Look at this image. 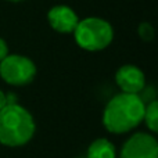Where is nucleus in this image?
<instances>
[{"mask_svg": "<svg viewBox=\"0 0 158 158\" xmlns=\"http://www.w3.org/2000/svg\"><path fill=\"white\" fill-rule=\"evenodd\" d=\"M146 103L139 94L118 93L106 104L103 125L110 133L123 135L143 122Z\"/></svg>", "mask_w": 158, "mask_h": 158, "instance_id": "nucleus-1", "label": "nucleus"}, {"mask_svg": "<svg viewBox=\"0 0 158 158\" xmlns=\"http://www.w3.org/2000/svg\"><path fill=\"white\" fill-rule=\"evenodd\" d=\"M36 123L32 114L18 103L6 104L0 110V144L21 147L32 140Z\"/></svg>", "mask_w": 158, "mask_h": 158, "instance_id": "nucleus-2", "label": "nucleus"}, {"mask_svg": "<svg viewBox=\"0 0 158 158\" xmlns=\"http://www.w3.org/2000/svg\"><path fill=\"white\" fill-rule=\"evenodd\" d=\"M75 43L86 52H101L114 40V28L100 17H86L79 19L72 32Z\"/></svg>", "mask_w": 158, "mask_h": 158, "instance_id": "nucleus-3", "label": "nucleus"}, {"mask_svg": "<svg viewBox=\"0 0 158 158\" xmlns=\"http://www.w3.org/2000/svg\"><path fill=\"white\" fill-rule=\"evenodd\" d=\"M36 65L29 57L8 54L0 61V78L11 86H27L36 78Z\"/></svg>", "mask_w": 158, "mask_h": 158, "instance_id": "nucleus-4", "label": "nucleus"}, {"mask_svg": "<svg viewBox=\"0 0 158 158\" xmlns=\"http://www.w3.org/2000/svg\"><path fill=\"white\" fill-rule=\"evenodd\" d=\"M119 158H158V142L156 136L146 132L132 135L123 143Z\"/></svg>", "mask_w": 158, "mask_h": 158, "instance_id": "nucleus-5", "label": "nucleus"}, {"mask_svg": "<svg viewBox=\"0 0 158 158\" xmlns=\"http://www.w3.org/2000/svg\"><path fill=\"white\" fill-rule=\"evenodd\" d=\"M47 22L56 32L68 35L75 31L79 22V17L72 7L65 4H57L47 11Z\"/></svg>", "mask_w": 158, "mask_h": 158, "instance_id": "nucleus-6", "label": "nucleus"}, {"mask_svg": "<svg viewBox=\"0 0 158 158\" xmlns=\"http://www.w3.org/2000/svg\"><path fill=\"white\" fill-rule=\"evenodd\" d=\"M115 82L123 93L139 94L146 87V75L139 67L125 64L115 72Z\"/></svg>", "mask_w": 158, "mask_h": 158, "instance_id": "nucleus-7", "label": "nucleus"}, {"mask_svg": "<svg viewBox=\"0 0 158 158\" xmlns=\"http://www.w3.org/2000/svg\"><path fill=\"white\" fill-rule=\"evenodd\" d=\"M117 150L112 142L106 137H98L90 143L86 158H115Z\"/></svg>", "mask_w": 158, "mask_h": 158, "instance_id": "nucleus-8", "label": "nucleus"}, {"mask_svg": "<svg viewBox=\"0 0 158 158\" xmlns=\"http://www.w3.org/2000/svg\"><path fill=\"white\" fill-rule=\"evenodd\" d=\"M143 121L147 125L153 133L158 132V101L153 100L146 106L144 108V115H143Z\"/></svg>", "mask_w": 158, "mask_h": 158, "instance_id": "nucleus-9", "label": "nucleus"}, {"mask_svg": "<svg viewBox=\"0 0 158 158\" xmlns=\"http://www.w3.org/2000/svg\"><path fill=\"white\" fill-rule=\"evenodd\" d=\"M137 33L142 38V40L144 42H151L154 39V35H156L154 33V28L150 22H142L139 25V28H137Z\"/></svg>", "mask_w": 158, "mask_h": 158, "instance_id": "nucleus-10", "label": "nucleus"}, {"mask_svg": "<svg viewBox=\"0 0 158 158\" xmlns=\"http://www.w3.org/2000/svg\"><path fill=\"white\" fill-rule=\"evenodd\" d=\"M8 54H10V53H8V46H7V42H6L3 38H0V61H2L3 58H6V57H7Z\"/></svg>", "mask_w": 158, "mask_h": 158, "instance_id": "nucleus-11", "label": "nucleus"}, {"mask_svg": "<svg viewBox=\"0 0 158 158\" xmlns=\"http://www.w3.org/2000/svg\"><path fill=\"white\" fill-rule=\"evenodd\" d=\"M6 106V93L0 89V110Z\"/></svg>", "mask_w": 158, "mask_h": 158, "instance_id": "nucleus-12", "label": "nucleus"}, {"mask_svg": "<svg viewBox=\"0 0 158 158\" xmlns=\"http://www.w3.org/2000/svg\"><path fill=\"white\" fill-rule=\"evenodd\" d=\"M6 2H10V3H21V2H25V0H6Z\"/></svg>", "mask_w": 158, "mask_h": 158, "instance_id": "nucleus-13", "label": "nucleus"}, {"mask_svg": "<svg viewBox=\"0 0 158 158\" xmlns=\"http://www.w3.org/2000/svg\"><path fill=\"white\" fill-rule=\"evenodd\" d=\"M78 158H79V157H78Z\"/></svg>", "mask_w": 158, "mask_h": 158, "instance_id": "nucleus-14", "label": "nucleus"}]
</instances>
